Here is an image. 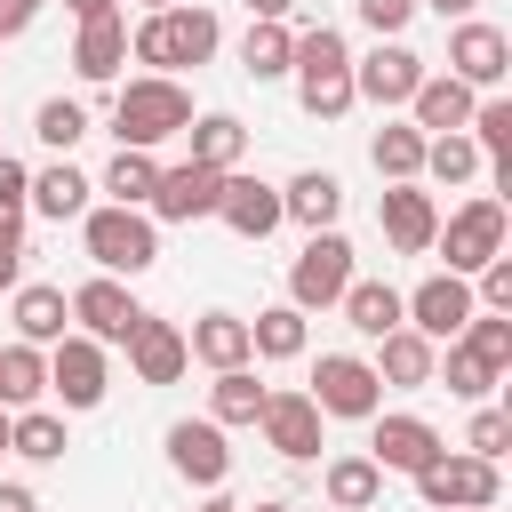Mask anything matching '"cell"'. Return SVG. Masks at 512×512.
Wrapping results in <instances>:
<instances>
[{
    "label": "cell",
    "instance_id": "6da1fadb",
    "mask_svg": "<svg viewBox=\"0 0 512 512\" xmlns=\"http://www.w3.org/2000/svg\"><path fill=\"white\" fill-rule=\"evenodd\" d=\"M216 48H224V24H216V8H192V0H176V8H160L128 32V56L152 64L160 80H176L184 64H208Z\"/></svg>",
    "mask_w": 512,
    "mask_h": 512
},
{
    "label": "cell",
    "instance_id": "7a4b0ae2",
    "mask_svg": "<svg viewBox=\"0 0 512 512\" xmlns=\"http://www.w3.org/2000/svg\"><path fill=\"white\" fill-rule=\"evenodd\" d=\"M296 104L312 112V120H344L360 96H352V48H344V32L336 24H312V32H296Z\"/></svg>",
    "mask_w": 512,
    "mask_h": 512
},
{
    "label": "cell",
    "instance_id": "3957f363",
    "mask_svg": "<svg viewBox=\"0 0 512 512\" xmlns=\"http://www.w3.org/2000/svg\"><path fill=\"white\" fill-rule=\"evenodd\" d=\"M184 128H192L184 80H160V72L120 80V96H112V136H120L128 152H152V144H168V136H184Z\"/></svg>",
    "mask_w": 512,
    "mask_h": 512
},
{
    "label": "cell",
    "instance_id": "277c9868",
    "mask_svg": "<svg viewBox=\"0 0 512 512\" xmlns=\"http://www.w3.org/2000/svg\"><path fill=\"white\" fill-rule=\"evenodd\" d=\"M80 240H88V256H96V272H152L160 264V224L144 216V208H88L80 216Z\"/></svg>",
    "mask_w": 512,
    "mask_h": 512
},
{
    "label": "cell",
    "instance_id": "5b68a950",
    "mask_svg": "<svg viewBox=\"0 0 512 512\" xmlns=\"http://www.w3.org/2000/svg\"><path fill=\"white\" fill-rule=\"evenodd\" d=\"M504 232H512L504 200H496V192H480V200H464V208H456V216L432 232V248L448 256V272H456V280H472L488 256H504Z\"/></svg>",
    "mask_w": 512,
    "mask_h": 512
},
{
    "label": "cell",
    "instance_id": "8992f818",
    "mask_svg": "<svg viewBox=\"0 0 512 512\" xmlns=\"http://www.w3.org/2000/svg\"><path fill=\"white\" fill-rule=\"evenodd\" d=\"M352 280H360V272H352V240L328 224V232H312L304 256L288 264V304H296V312H328Z\"/></svg>",
    "mask_w": 512,
    "mask_h": 512
},
{
    "label": "cell",
    "instance_id": "52a82bcc",
    "mask_svg": "<svg viewBox=\"0 0 512 512\" xmlns=\"http://www.w3.org/2000/svg\"><path fill=\"white\" fill-rule=\"evenodd\" d=\"M320 416H352V424H368V416H384V384H376V368L360 360V352H320V368H312V392H304Z\"/></svg>",
    "mask_w": 512,
    "mask_h": 512
},
{
    "label": "cell",
    "instance_id": "ba28073f",
    "mask_svg": "<svg viewBox=\"0 0 512 512\" xmlns=\"http://www.w3.org/2000/svg\"><path fill=\"white\" fill-rule=\"evenodd\" d=\"M416 496H424L432 512H496L504 472L480 464V456H432V464L416 472Z\"/></svg>",
    "mask_w": 512,
    "mask_h": 512
},
{
    "label": "cell",
    "instance_id": "9c48e42d",
    "mask_svg": "<svg viewBox=\"0 0 512 512\" xmlns=\"http://www.w3.org/2000/svg\"><path fill=\"white\" fill-rule=\"evenodd\" d=\"M400 312H408V328H416L424 344H456V336H464V320H472L480 304H472V280H456V272H432L416 296H400Z\"/></svg>",
    "mask_w": 512,
    "mask_h": 512
},
{
    "label": "cell",
    "instance_id": "30bf717a",
    "mask_svg": "<svg viewBox=\"0 0 512 512\" xmlns=\"http://www.w3.org/2000/svg\"><path fill=\"white\" fill-rule=\"evenodd\" d=\"M64 304H72V320H80L72 336H88V344H128V328L144 320V304H136V296H128V288H120L112 272L80 280V288H72Z\"/></svg>",
    "mask_w": 512,
    "mask_h": 512
},
{
    "label": "cell",
    "instance_id": "8fae6325",
    "mask_svg": "<svg viewBox=\"0 0 512 512\" xmlns=\"http://www.w3.org/2000/svg\"><path fill=\"white\" fill-rule=\"evenodd\" d=\"M168 472L192 480V488H224V480H232L224 424H208V416H176V424H168Z\"/></svg>",
    "mask_w": 512,
    "mask_h": 512
},
{
    "label": "cell",
    "instance_id": "7c38bea8",
    "mask_svg": "<svg viewBox=\"0 0 512 512\" xmlns=\"http://www.w3.org/2000/svg\"><path fill=\"white\" fill-rule=\"evenodd\" d=\"M512 72V40L496 32V24H480V16H464L456 32H448V80H464L472 96L480 88H496Z\"/></svg>",
    "mask_w": 512,
    "mask_h": 512
},
{
    "label": "cell",
    "instance_id": "4fadbf2b",
    "mask_svg": "<svg viewBox=\"0 0 512 512\" xmlns=\"http://www.w3.org/2000/svg\"><path fill=\"white\" fill-rule=\"evenodd\" d=\"M216 192H224V176L200 168V160H184V168H160L144 216H152V224H200V216H216Z\"/></svg>",
    "mask_w": 512,
    "mask_h": 512
},
{
    "label": "cell",
    "instance_id": "5bb4252c",
    "mask_svg": "<svg viewBox=\"0 0 512 512\" xmlns=\"http://www.w3.org/2000/svg\"><path fill=\"white\" fill-rule=\"evenodd\" d=\"M48 392H56L64 408H96V400L112 392L104 344H88V336H64V344H48Z\"/></svg>",
    "mask_w": 512,
    "mask_h": 512
},
{
    "label": "cell",
    "instance_id": "9a60e30c",
    "mask_svg": "<svg viewBox=\"0 0 512 512\" xmlns=\"http://www.w3.org/2000/svg\"><path fill=\"white\" fill-rule=\"evenodd\" d=\"M416 80H424V56L416 48H400V40H376L360 64H352V96H368V104H408L416 96Z\"/></svg>",
    "mask_w": 512,
    "mask_h": 512
},
{
    "label": "cell",
    "instance_id": "2e32d148",
    "mask_svg": "<svg viewBox=\"0 0 512 512\" xmlns=\"http://www.w3.org/2000/svg\"><path fill=\"white\" fill-rule=\"evenodd\" d=\"M368 424H376V432H368V464H376V472H408V480H416L432 456H448L424 416H368Z\"/></svg>",
    "mask_w": 512,
    "mask_h": 512
},
{
    "label": "cell",
    "instance_id": "e0dca14e",
    "mask_svg": "<svg viewBox=\"0 0 512 512\" xmlns=\"http://www.w3.org/2000/svg\"><path fill=\"white\" fill-rule=\"evenodd\" d=\"M256 424H264V448H280L288 464H312V456H320V424H328V416H320L304 392H264V416H256Z\"/></svg>",
    "mask_w": 512,
    "mask_h": 512
},
{
    "label": "cell",
    "instance_id": "ac0fdd59",
    "mask_svg": "<svg viewBox=\"0 0 512 512\" xmlns=\"http://www.w3.org/2000/svg\"><path fill=\"white\" fill-rule=\"evenodd\" d=\"M376 224H384V240H392L400 256H424V248H432V232H440V208H432V192H424V184H384Z\"/></svg>",
    "mask_w": 512,
    "mask_h": 512
},
{
    "label": "cell",
    "instance_id": "d6986e66",
    "mask_svg": "<svg viewBox=\"0 0 512 512\" xmlns=\"http://www.w3.org/2000/svg\"><path fill=\"white\" fill-rule=\"evenodd\" d=\"M216 216L240 232V240H264V232H280L288 216H280V184H264V176H224V192H216Z\"/></svg>",
    "mask_w": 512,
    "mask_h": 512
},
{
    "label": "cell",
    "instance_id": "ffe728a7",
    "mask_svg": "<svg viewBox=\"0 0 512 512\" xmlns=\"http://www.w3.org/2000/svg\"><path fill=\"white\" fill-rule=\"evenodd\" d=\"M128 368H136V384H176V376L192 368V352H184V328L144 312V320L128 328Z\"/></svg>",
    "mask_w": 512,
    "mask_h": 512
},
{
    "label": "cell",
    "instance_id": "44dd1931",
    "mask_svg": "<svg viewBox=\"0 0 512 512\" xmlns=\"http://www.w3.org/2000/svg\"><path fill=\"white\" fill-rule=\"evenodd\" d=\"M472 104H480V96H472L464 80H448V72H424V80H416V96H408V112H416L408 128H416V136H456V128L472 120Z\"/></svg>",
    "mask_w": 512,
    "mask_h": 512
},
{
    "label": "cell",
    "instance_id": "7402d4cb",
    "mask_svg": "<svg viewBox=\"0 0 512 512\" xmlns=\"http://www.w3.org/2000/svg\"><path fill=\"white\" fill-rule=\"evenodd\" d=\"M120 64H128V16L112 8V16L80 24V40H72V72L104 88V80H120Z\"/></svg>",
    "mask_w": 512,
    "mask_h": 512
},
{
    "label": "cell",
    "instance_id": "603a6c76",
    "mask_svg": "<svg viewBox=\"0 0 512 512\" xmlns=\"http://www.w3.org/2000/svg\"><path fill=\"white\" fill-rule=\"evenodd\" d=\"M336 208H344V184H336L328 168H296V176L280 184V216H296L304 232H328Z\"/></svg>",
    "mask_w": 512,
    "mask_h": 512
},
{
    "label": "cell",
    "instance_id": "cb8c5ba5",
    "mask_svg": "<svg viewBox=\"0 0 512 512\" xmlns=\"http://www.w3.org/2000/svg\"><path fill=\"white\" fill-rule=\"evenodd\" d=\"M64 320H72L64 288H48V280H24V288H16V344H40V352H48V344L72 336Z\"/></svg>",
    "mask_w": 512,
    "mask_h": 512
},
{
    "label": "cell",
    "instance_id": "d4e9b609",
    "mask_svg": "<svg viewBox=\"0 0 512 512\" xmlns=\"http://www.w3.org/2000/svg\"><path fill=\"white\" fill-rule=\"evenodd\" d=\"M184 352L192 360H208V368H248L256 352H248V320L240 312H200L192 328H184Z\"/></svg>",
    "mask_w": 512,
    "mask_h": 512
},
{
    "label": "cell",
    "instance_id": "484cf974",
    "mask_svg": "<svg viewBox=\"0 0 512 512\" xmlns=\"http://www.w3.org/2000/svg\"><path fill=\"white\" fill-rule=\"evenodd\" d=\"M368 368H376V384H400V392H408V384H432L440 344H424L416 328H392V336H376V360H368Z\"/></svg>",
    "mask_w": 512,
    "mask_h": 512
},
{
    "label": "cell",
    "instance_id": "4316f807",
    "mask_svg": "<svg viewBox=\"0 0 512 512\" xmlns=\"http://www.w3.org/2000/svg\"><path fill=\"white\" fill-rule=\"evenodd\" d=\"M320 496H328L336 512H376L384 472H376L368 456H328V464H320Z\"/></svg>",
    "mask_w": 512,
    "mask_h": 512
},
{
    "label": "cell",
    "instance_id": "83f0119b",
    "mask_svg": "<svg viewBox=\"0 0 512 512\" xmlns=\"http://www.w3.org/2000/svg\"><path fill=\"white\" fill-rule=\"evenodd\" d=\"M48 400V352L40 344H0V408H40Z\"/></svg>",
    "mask_w": 512,
    "mask_h": 512
},
{
    "label": "cell",
    "instance_id": "f1b7e54d",
    "mask_svg": "<svg viewBox=\"0 0 512 512\" xmlns=\"http://www.w3.org/2000/svg\"><path fill=\"white\" fill-rule=\"evenodd\" d=\"M336 304H344V320H352L360 336H392V328H408V312H400V288H392V280H352Z\"/></svg>",
    "mask_w": 512,
    "mask_h": 512
},
{
    "label": "cell",
    "instance_id": "f546056e",
    "mask_svg": "<svg viewBox=\"0 0 512 512\" xmlns=\"http://www.w3.org/2000/svg\"><path fill=\"white\" fill-rule=\"evenodd\" d=\"M184 136H192V160H200V168H216V176H232V168H240V152H248V128H240L232 112H200Z\"/></svg>",
    "mask_w": 512,
    "mask_h": 512
},
{
    "label": "cell",
    "instance_id": "4dcf8cb0",
    "mask_svg": "<svg viewBox=\"0 0 512 512\" xmlns=\"http://www.w3.org/2000/svg\"><path fill=\"white\" fill-rule=\"evenodd\" d=\"M88 192H96V184H88L72 160H56V168L32 176V200H24V208H40L48 224H64V216H88Z\"/></svg>",
    "mask_w": 512,
    "mask_h": 512
},
{
    "label": "cell",
    "instance_id": "1f68e13d",
    "mask_svg": "<svg viewBox=\"0 0 512 512\" xmlns=\"http://www.w3.org/2000/svg\"><path fill=\"white\" fill-rule=\"evenodd\" d=\"M72 440H64V416L56 408H16L8 416V456H24V464H56Z\"/></svg>",
    "mask_w": 512,
    "mask_h": 512
},
{
    "label": "cell",
    "instance_id": "d6a6232c",
    "mask_svg": "<svg viewBox=\"0 0 512 512\" xmlns=\"http://www.w3.org/2000/svg\"><path fill=\"white\" fill-rule=\"evenodd\" d=\"M368 160H376L384 184H416V176H424V136H416L408 120H384L376 144H368Z\"/></svg>",
    "mask_w": 512,
    "mask_h": 512
},
{
    "label": "cell",
    "instance_id": "836d02e7",
    "mask_svg": "<svg viewBox=\"0 0 512 512\" xmlns=\"http://www.w3.org/2000/svg\"><path fill=\"white\" fill-rule=\"evenodd\" d=\"M256 416H264L256 368H216V384H208V424H256Z\"/></svg>",
    "mask_w": 512,
    "mask_h": 512
},
{
    "label": "cell",
    "instance_id": "e575fe53",
    "mask_svg": "<svg viewBox=\"0 0 512 512\" xmlns=\"http://www.w3.org/2000/svg\"><path fill=\"white\" fill-rule=\"evenodd\" d=\"M248 352H256V360H296V352H304V312H296V304H264V312L248 320Z\"/></svg>",
    "mask_w": 512,
    "mask_h": 512
},
{
    "label": "cell",
    "instance_id": "d590c367",
    "mask_svg": "<svg viewBox=\"0 0 512 512\" xmlns=\"http://www.w3.org/2000/svg\"><path fill=\"white\" fill-rule=\"evenodd\" d=\"M296 64V32L288 24H248V40H240V72L248 80H280Z\"/></svg>",
    "mask_w": 512,
    "mask_h": 512
},
{
    "label": "cell",
    "instance_id": "8d00e7d4",
    "mask_svg": "<svg viewBox=\"0 0 512 512\" xmlns=\"http://www.w3.org/2000/svg\"><path fill=\"white\" fill-rule=\"evenodd\" d=\"M152 184H160V160H152V152H128V144H120L96 192H112V208H144V200H152Z\"/></svg>",
    "mask_w": 512,
    "mask_h": 512
},
{
    "label": "cell",
    "instance_id": "74e56055",
    "mask_svg": "<svg viewBox=\"0 0 512 512\" xmlns=\"http://www.w3.org/2000/svg\"><path fill=\"white\" fill-rule=\"evenodd\" d=\"M472 144H480V160H496V176H512V104L504 96H488V104H472Z\"/></svg>",
    "mask_w": 512,
    "mask_h": 512
},
{
    "label": "cell",
    "instance_id": "f35d334b",
    "mask_svg": "<svg viewBox=\"0 0 512 512\" xmlns=\"http://www.w3.org/2000/svg\"><path fill=\"white\" fill-rule=\"evenodd\" d=\"M424 176L432 184H472L480 176V144L456 128V136H424Z\"/></svg>",
    "mask_w": 512,
    "mask_h": 512
},
{
    "label": "cell",
    "instance_id": "ab89813d",
    "mask_svg": "<svg viewBox=\"0 0 512 512\" xmlns=\"http://www.w3.org/2000/svg\"><path fill=\"white\" fill-rule=\"evenodd\" d=\"M32 136H40L48 152H72V144L88 136V104H72V96H48V104L32 112Z\"/></svg>",
    "mask_w": 512,
    "mask_h": 512
},
{
    "label": "cell",
    "instance_id": "60d3db41",
    "mask_svg": "<svg viewBox=\"0 0 512 512\" xmlns=\"http://www.w3.org/2000/svg\"><path fill=\"white\" fill-rule=\"evenodd\" d=\"M456 344H464V352H480V360H488V368H496V376H504V368H512V320H504V312H472V320H464V336H456Z\"/></svg>",
    "mask_w": 512,
    "mask_h": 512
},
{
    "label": "cell",
    "instance_id": "b9f144b4",
    "mask_svg": "<svg viewBox=\"0 0 512 512\" xmlns=\"http://www.w3.org/2000/svg\"><path fill=\"white\" fill-rule=\"evenodd\" d=\"M432 376H440L456 400H488V392H496V368H488L480 352H464V344H448V368H432Z\"/></svg>",
    "mask_w": 512,
    "mask_h": 512
},
{
    "label": "cell",
    "instance_id": "7bdbcfd3",
    "mask_svg": "<svg viewBox=\"0 0 512 512\" xmlns=\"http://www.w3.org/2000/svg\"><path fill=\"white\" fill-rule=\"evenodd\" d=\"M504 448H512V416H504V408H480V416H472V432H464V456L504 464Z\"/></svg>",
    "mask_w": 512,
    "mask_h": 512
},
{
    "label": "cell",
    "instance_id": "ee69618b",
    "mask_svg": "<svg viewBox=\"0 0 512 512\" xmlns=\"http://www.w3.org/2000/svg\"><path fill=\"white\" fill-rule=\"evenodd\" d=\"M352 8H360V24H368L376 40H400L408 16H416V0H352Z\"/></svg>",
    "mask_w": 512,
    "mask_h": 512
},
{
    "label": "cell",
    "instance_id": "f6af8a7d",
    "mask_svg": "<svg viewBox=\"0 0 512 512\" xmlns=\"http://www.w3.org/2000/svg\"><path fill=\"white\" fill-rule=\"evenodd\" d=\"M24 200H32V168L0 152V224H24Z\"/></svg>",
    "mask_w": 512,
    "mask_h": 512
},
{
    "label": "cell",
    "instance_id": "bcb514c9",
    "mask_svg": "<svg viewBox=\"0 0 512 512\" xmlns=\"http://www.w3.org/2000/svg\"><path fill=\"white\" fill-rule=\"evenodd\" d=\"M0 288H24V224H0Z\"/></svg>",
    "mask_w": 512,
    "mask_h": 512
},
{
    "label": "cell",
    "instance_id": "7dc6e473",
    "mask_svg": "<svg viewBox=\"0 0 512 512\" xmlns=\"http://www.w3.org/2000/svg\"><path fill=\"white\" fill-rule=\"evenodd\" d=\"M40 8H48V0H0V40H16V32L40 16Z\"/></svg>",
    "mask_w": 512,
    "mask_h": 512
},
{
    "label": "cell",
    "instance_id": "c3c4849f",
    "mask_svg": "<svg viewBox=\"0 0 512 512\" xmlns=\"http://www.w3.org/2000/svg\"><path fill=\"white\" fill-rule=\"evenodd\" d=\"M240 8H248V24H288L296 0H240Z\"/></svg>",
    "mask_w": 512,
    "mask_h": 512
},
{
    "label": "cell",
    "instance_id": "681fc988",
    "mask_svg": "<svg viewBox=\"0 0 512 512\" xmlns=\"http://www.w3.org/2000/svg\"><path fill=\"white\" fill-rule=\"evenodd\" d=\"M0 512H40V504H32V488H24V480H0Z\"/></svg>",
    "mask_w": 512,
    "mask_h": 512
},
{
    "label": "cell",
    "instance_id": "f907efd6",
    "mask_svg": "<svg viewBox=\"0 0 512 512\" xmlns=\"http://www.w3.org/2000/svg\"><path fill=\"white\" fill-rule=\"evenodd\" d=\"M416 8H432V16H456V24H464V16L480 8V0H416Z\"/></svg>",
    "mask_w": 512,
    "mask_h": 512
},
{
    "label": "cell",
    "instance_id": "816d5d0a",
    "mask_svg": "<svg viewBox=\"0 0 512 512\" xmlns=\"http://www.w3.org/2000/svg\"><path fill=\"white\" fill-rule=\"evenodd\" d=\"M64 8H72L80 24H96V16H112V0H64Z\"/></svg>",
    "mask_w": 512,
    "mask_h": 512
},
{
    "label": "cell",
    "instance_id": "f5cc1de1",
    "mask_svg": "<svg viewBox=\"0 0 512 512\" xmlns=\"http://www.w3.org/2000/svg\"><path fill=\"white\" fill-rule=\"evenodd\" d=\"M240 512H296V504H280V496H264V504H240Z\"/></svg>",
    "mask_w": 512,
    "mask_h": 512
},
{
    "label": "cell",
    "instance_id": "db71d44e",
    "mask_svg": "<svg viewBox=\"0 0 512 512\" xmlns=\"http://www.w3.org/2000/svg\"><path fill=\"white\" fill-rule=\"evenodd\" d=\"M200 512H240V504H232V496H208V504H200Z\"/></svg>",
    "mask_w": 512,
    "mask_h": 512
},
{
    "label": "cell",
    "instance_id": "11a10c76",
    "mask_svg": "<svg viewBox=\"0 0 512 512\" xmlns=\"http://www.w3.org/2000/svg\"><path fill=\"white\" fill-rule=\"evenodd\" d=\"M136 8H144V16H160V8H176V0H136Z\"/></svg>",
    "mask_w": 512,
    "mask_h": 512
},
{
    "label": "cell",
    "instance_id": "9f6ffc18",
    "mask_svg": "<svg viewBox=\"0 0 512 512\" xmlns=\"http://www.w3.org/2000/svg\"><path fill=\"white\" fill-rule=\"evenodd\" d=\"M0 456H8V408H0Z\"/></svg>",
    "mask_w": 512,
    "mask_h": 512
}]
</instances>
